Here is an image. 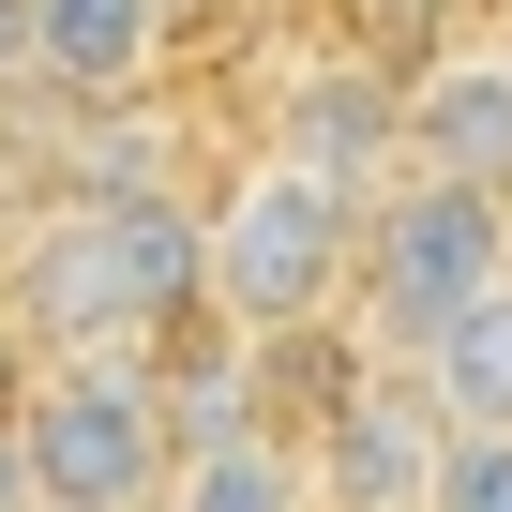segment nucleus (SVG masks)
I'll return each mask as SVG.
<instances>
[{"mask_svg": "<svg viewBox=\"0 0 512 512\" xmlns=\"http://www.w3.org/2000/svg\"><path fill=\"white\" fill-rule=\"evenodd\" d=\"M407 166H422V181H467V196L512 211V61H497V46L407 61Z\"/></svg>", "mask_w": 512, "mask_h": 512, "instance_id": "423d86ee", "label": "nucleus"}, {"mask_svg": "<svg viewBox=\"0 0 512 512\" xmlns=\"http://www.w3.org/2000/svg\"><path fill=\"white\" fill-rule=\"evenodd\" d=\"M166 16H181V0H166ZM196 16H211V0H196Z\"/></svg>", "mask_w": 512, "mask_h": 512, "instance_id": "4468645a", "label": "nucleus"}, {"mask_svg": "<svg viewBox=\"0 0 512 512\" xmlns=\"http://www.w3.org/2000/svg\"><path fill=\"white\" fill-rule=\"evenodd\" d=\"M362 211L377 196H332L317 166H241L226 181V211H211V317L241 332V347H287V332H317L332 302H362Z\"/></svg>", "mask_w": 512, "mask_h": 512, "instance_id": "f257e3e1", "label": "nucleus"}, {"mask_svg": "<svg viewBox=\"0 0 512 512\" xmlns=\"http://www.w3.org/2000/svg\"><path fill=\"white\" fill-rule=\"evenodd\" d=\"M151 61H166V0H31V91L121 106L151 91Z\"/></svg>", "mask_w": 512, "mask_h": 512, "instance_id": "0eeeda50", "label": "nucleus"}, {"mask_svg": "<svg viewBox=\"0 0 512 512\" xmlns=\"http://www.w3.org/2000/svg\"><path fill=\"white\" fill-rule=\"evenodd\" d=\"M46 512H76V497H46Z\"/></svg>", "mask_w": 512, "mask_h": 512, "instance_id": "2eb2a0df", "label": "nucleus"}, {"mask_svg": "<svg viewBox=\"0 0 512 512\" xmlns=\"http://www.w3.org/2000/svg\"><path fill=\"white\" fill-rule=\"evenodd\" d=\"M482 287H512V211L467 196V181H422V166H407V181L362 211V302H347V317H362L392 362H422Z\"/></svg>", "mask_w": 512, "mask_h": 512, "instance_id": "f03ea898", "label": "nucleus"}, {"mask_svg": "<svg viewBox=\"0 0 512 512\" xmlns=\"http://www.w3.org/2000/svg\"><path fill=\"white\" fill-rule=\"evenodd\" d=\"M0 76H31V0H0Z\"/></svg>", "mask_w": 512, "mask_h": 512, "instance_id": "ddd939ff", "label": "nucleus"}, {"mask_svg": "<svg viewBox=\"0 0 512 512\" xmlns=\"http://www.w3.org/2000/svg\"><path fill=\"white\" fill-rule=\"evenodd\" d=\"M422 512H512V437H452V467H437Z\"/></svg>", "mask_w": 512, "mask_h": 512, "instance_id": "9d476101", "label": "nucleus"}, {"mask_svg": "<svg viewBox=\"0 0 512 512\" xmlns=\"http://www.w3.org/2000/svg\"><path fill=\"white\" fill-rule=\"evenodd\" d=\"M166 512H317V467L287 437H226V452H196L166 482Z\"/></svg>", "mask_w": 512, "mask_h": 512, "instance_id": "1a4fd4ad", "label": "nucleus"}, {"mask_svg": "<svg viewBox=\"0 0 512 512\" xmlns=\"http://www.w3.org/2000/svg\"><path fill=\"white\" fill-rule=\"evenodd\" d=\"M407 377L437 392V422H452V437H512V287H482V302H467Z\"/></svg>", "mask_w": 512, "mask_h": 512, "instance_id": "6e6552de", "label": "nucleus"}, {"mask_svg": "<svg viewBox=\"0 0 512 512\" xmlns=\"http://www.w3.org/2000/svg\"><path fill=\"white\" fill-rule=\"evenodd\" d=\"M287 166H317L332 196H392V181H407V76L362 61V46H332V61L287 91Z\"/></svg>", "mask_w": 512, "mask_h": 512, "instance_id": "39448f33", "label": "nucleus"}, {"mask_svg": "<svg viewBox=\"0 0 512 512\" xmlns=\"http://www.w3.org/2000/svg\"><path fill=\"white\" fill-rule=\"evenodd\" d=\"M31 377H46V347H31L16 317H0V422H16V407H31Z\"/></svg>", "mask_w": 512, "mask_h": 512, "instance_id": "9b49d317", "label": "nucleus"}, {"mask_svg": "<svg viewBox=\"0 0 512 512\" xmlns=\"http://www.w3.org/2000/svg\"><path fill=\"white\" fill-rule=\"evenodd\" d=\"M0 512H46V467H31V437L0 422Z\"/></svg>", "mask_w": 512, "mask_h": 512, "instance_id": "f8f14e48", "label": "nucleus"}, {"mask_svg": "<svg viewBox=\"0 0 512 512\" xmlns=\"http://www.w3.org/2000/svg\"><path fill=\"white\" fill-rule=\"evenodd\" d=\"M16 437H31L46 497H76V512H151L181 482V437H166V377L151 362H46L31 407H16Z\"/></svg>", "mask_w": 512, "mask_h": 512, "instance_id": "7ed1b4c3", "label": "nucleus"}, {"mask_svg": "<svg viewBox=\"0 0 512 512\" xmlns=\"http://www.w3.org/2000/svg\"><path fill=\"white\" fill-rule=\"evenodd\" d=\"M452 467V422L422 377H377L347 407H317V512H422Z\"/></svg>", "mask_w": 512, "mask_h": 512, "instance_id": "20e7f679", "label": "nucleus"}]
</instances>
